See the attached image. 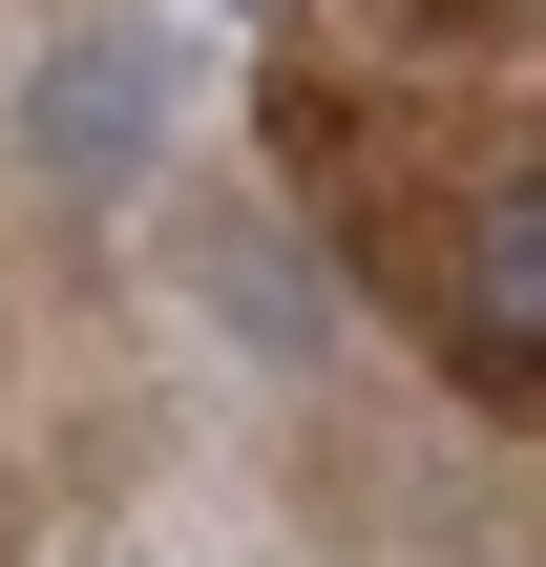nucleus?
Instances as JSON below:
<instances>
[{"instance_id":"obj_1","label":"nucleus","mask_w":546,"mask_h":567,"mask_svg":"<svg viewBox=\"0 0 546 567\" xmlns=\"http://www.w3.org/2000/svg\"><path fill=\"white\" fill-rule=\"evenodd\" d=\"M168 105H189V42L168 21H63L42 84H21V147H42V189H147Z\"/></svg>"},{"instance_id":"obj_2","label":"nucleus","mask_w":546,"mask_h":567,"mask_svg":"<svg viewBox=\"0 0 546 567\" xmlns=\"http://www.w3.org/2000/svg\"><path fill=\"white\" fill-rule=\"evenodd\" d=\"M442 337L484 379H546V189H484L463 252H442Z\"/></svg>"},{"instance_id":"obj_3","label":"nucleus","mask_w":546,"mask_h":567,"mask_svg":"<svg viewBox=\"0 0 546 567\" xmlns=\"http://www.w3.org/2000/svg\"><path fill=\"white\" fill-rule=\"evenodd\" d=\"M210 295H231L274 358H316V337H337V274H316V252H274V231H210Z\"/></svg>"}]
</instances>
